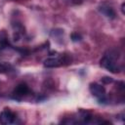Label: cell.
<instances>
[{
	"mask_svg": "<svg viewBox=\"0 0 125 125\" xmlns=\"http://www.w3.org/2000/svg\"><path fill=\"white\" fill-rule=\"evenodd\" d=\"M117 57H118V55H116V53L109 52V55H104L103 57V59L101 60V62H100L101 66H103L104 68H105L106 70H108L112 73L120 72V67L116 62Z\"/></svg>",
	"mask_w": 125,
	"mask_h": 125,
	"instance_id": "cell-1",
	"label": "cell"
},
{
	"mask_svg": "<svg viewBox=\"0 0 125 125\" xmlns=\"http://www.w3.org/2000/svg\"><path fill=\"white\" fill-rule=\"evenodd\" d=\"M89 90L91 94L97 98L99 103L104 104L106 102V94H105V89L103 85L98 84V83H91L89 86Z\"/></svg>",
	"mask_w": 125,
	"mask_h": 125,
	"instance_id": "cell-2",
	"label": "cell"
},
{
	"mask_svg": "<svg viewBox=\"0 0 125 125\" xmlns=\"http://www.w3.org/2000/svg\"><path fill=\"white\" fill-rule=\"evenodd\" d=\"M70 60L65 56H60V57H52L48 58L44 61V66L45 67H58L66 63H69Z\"/></svg>",
	"mask_w": 125,
	"mask_h": 125,
	"instance_id": "cell-3",
	"label": "cell"
},
{
	"mask_svg": "<svg viewBox=\"0 0 125 125\" xmlns=\"http://www.w3.org/2000/svg\"><path fill=\"white\" fill-rule=\"evenodd\" d=\"M15 121H16V114L12 112L9 108H5L0 113V123L8 125L14 123Z\"/></svg>",
	"mask_w": 125,
	"mask_h": 125,
	"instance_id": "cell-4",
	"label": "cell"
},
{
	"mask_svg": "<svg viewBox=\"0 0 125 125\" xmlns=\"http://www.w3.org/2000/svg\"><path fill=\"white\" fill-rule=\"evenodd\" d=\"M28 92H29L28 86L25 83H21V84H19L15 88V90L13 92V98L14 99H17V100H21V98H23L24 96H26Z\"/></svg>",
	"mask_w": 125,
	"mask_h": 125,
	"instance_id": "cell-5",
	"label": "cell"
},
{
	"mask_svg": "<svg viewBox=\"0 0 125 125\" xmlns=\"http://www.w3.org/2000/svg\"><path fill=\"white\" fill-rule=\"evenodd\" d=\"M99 11H100L104 16H105L106 18H108V19H110V20H113V19L115 18V16H116L115 11L113 10V8H111V7H109V6H101V7L99 8Z\"/></svg>",
	"mask_w": 125,
	"mask_h": 125,
	"instance_id": "cell-6",
	"label": "cell"
},
{
	"mask_svg": "<svg viewBox=\"0 0 125 125\" xmlns=\"http://www.w3.org/2000/svg\"><path fill=\"white\" fill-rule=\"evenodd\" d=\"M9 47H12V45L9 42L8 36L5 31H1V33H0V52Z\"/></svg>",
	"mask_w": 125,
	"mask_h": 125,
	"instance_id": "cell-7",
	"label": "cell"
},
{
	"mask_svg": "<svg viewBox=\"0 0 125 125\" xmlns=\"http://www.w3.org/2000/svg\"><path fill=\"white\" fill-rule=\"evenodd\" d=\"M10 68H12L10 64H8V63H4V62H0V73L9 71Z\"/></svg>",
	"mask_w": 125,
	"mask_h": 125,
	"instance_id": "cell-8",
	"label": "cell"
},
{
	"mask_svg": "<svg viewBox=\"0 0 125 125\" xmlns=\"http://www.w3.org/2000/svg\"><path fill=\"white\" fill-rule=\"evenodd\" d=\"M71 40L76 42V41H80L81 40V36L78 33H72L71 34Z\"/></svg>",
	"mask_w": 125,
	"mask_h": 125,
	"instance_id": "cell-9",
	"label": "cell"
},
{
	"mask_svg": "<svg viewBox=\"0 0 125 125\" xmlns=\"http://www.w3.org/2000/svg\"><path fill=\"white\" fill-rule=\"evenodd\" d=\"M102 81L104 82V83H111L112 81H113V79L111 78V77H106V76H104V77H103L102 78Z\"/></svg>",
	"mask_w": 125,
	"mask_h": 125,
	"instance_id": "cell-10",
	"label": "cell"
}]
</instances>
